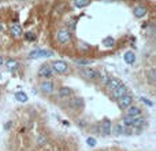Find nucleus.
<instances>
[{
	"mask_svg": "<svg viewBox=\"0 0 156 151\" xmlns=\"http://www.w3.org/2000/svg\"><path fill=\"white\" fill-rule=\"evenodd\" d=\"M119 84H120L119 78H108L107 84H105V88H107L108 91H112V89H115Z\"/></svg>",
	"mask_w": 156,
	"mask_h": 151,
	"instance_id": "obj_11",
	"label": "nucleus"
},
{
	"mask_svg": "<svg viewBox=\"0 0 156 151\" xmlns=\"http://www.w3.org/2000/svg\"><path fill=\"white\" fill-rule=\"evenodd\" d=\"M25 39L29 40V41H33V40H36V36L29 32V33H25Z\"/></svg>",
	"mask_w": 156,
	"mask_h": 151,
	"instance_id": "obj_25",
	"label": "nucleus"
},
{
	"mask_svg": "<svg viewBox=\"0 0 156 151\" xmlns=\"http://www.w3.org/2000/svg\"><path fill=\"white\" fill-rule=\"evenodd\" d=\"M40 89H41L42 93L51 95V93L55 91V84L52 83V81H49V80H45V81H42V83L40 84Z\"/></svg>",
	"mask_w": 156,
	"mask_h": 151,
	"instance_id": "obj_5",
	"label": "nucleus"
},
{
	"mask_svg": "<svg viewBox=\"0 0 156 151\" xmlns=\"http://www.w3.org/2000/svg\"><path fill=\"white\" fill-rule=\"evenodd\" d=\"M138 116H141V109L140 107L130 104V106L126 109V117H131V118H134V117H138Z\"/></svg>",
	"mask_w": 156,
	"mask_h": 151,
	"instance_id": "obj_9",
	"label": "nucleus"
},
{
	"mask_svg": "<svg viewBox=\"0 0 156 151\" xmlns=\"http://www.w3.org/2000/svg\"><path fill=\"white\" fill-rule=\"evenodd\" d=\"M79 73H81V76H84L85 78H88V80H94V78L99 77V71L92 69V68H82L81 70H79Z\"/></svg>",
	"mask_w": 156,
	"mask_h": 151,
	"instance_id": "obj_4",
	"label": "nucleus"
},
{
	"mask_svg": "<svg viewBox=\"0 0 156 151\" xmlns=\"http://www.w3.org/2000/svg\"><path fill=\"white\" fill-rule=\"evenodd\" d=\"M133 13H134V17H137V18H143V17L146 15V8L143 6H136L133 8Z\"/></svg>",
	"mask_w": 156,
	"mask_h": 151,
	"instance_id": "obj_13",
	"label": "nucleus"
},
{
	"mask_svg": "<svg viewBox=\"0 0 156 151\" xmlns=\"http://www.w3.org/2000/svg\"><path fill=\"white\" fill-rule=\"evenodd\" d=\"M123 59H125V62H126L127 65H133L134 62H136V55H134V52L127 51L126 54H125Z\"/></svg>",
	"mask_w": 156,
	"mask_h": 151,
	"instance_id": "obj_15",
	"label": "nucleus"
},
{
	"mask_svg": "<svg viewBox=\"0 0 156 151\" xmlns=\"http://www.w3.org/2000/svg\"><path fill=\"white\" fill-rule=\"evenodd\" d=\"M148 80H149L151 84H155V81H156V69L155 68H152L148 71Z\"/></svg>",
	"mask_w": 156,
	"mask_h": 151,
	"instance_id": "obj_17",
	"label": "nucleus"
},
{
	"mask_svg": "<svg viewBox=\"0 0 156 151\" xmlns=\"http://www.w3.org/2000/svg\"><path fill=\"white\" fill-rule=\"evenodd\" d=\"M125 93H127V87L125 84L120 83L115 89H112V98H114V99H119L120 96H123Z\"/></svg>",
	"mask_w": 156,
	"mask_h": 151,
	"instance_id": "obj_7",
	"label": "nucleus"
},
{
	"mask_svg": "<svg viewBox=\"0 0 156 151\" xmlns=\"http://www.w3.org/2000/svg\"><path fill=\"white\" fill-rule=\"evenodd\" d=\"M1 65H3V58L0 56V66H1Z\"/></svg>",
	"mask_w": 156,
	"mask_h": 151,
	"instance_id": "obj_28",
	"label": "nucleus"
},
{
	"mask_svg": "<svg viewBox=\"0 0 156 151\" xmlns=\"http://www.w3.org/2000/svg\"><path fill=\"white\" fill-rule=\"evenodd\" d=\"M53 55V52L49 51V50H34V51H32L29 54L30 58H41V56H52Z\"/></svg>",
	"mask_w": 156,
	"mask_h": 151,
	"instance_id": "obj_8",
	"label": "nucleus"
},
{
	"mask_svg": "<svg viewBox=\"0 0 156 151\" xmlns=\"http://www.w3.org/2000/svg\"><path fill=\"white\" fill-rule=\"evenodd\" d=\"M53 76V69L51 68V65H42L39 69V77L41 78H51Z\"/></svg>",
	"mask_w": 156,
	"mask_h": 151,
	"instance_id": "obj_3",
	"label": "nucleus"
},
{
	"mask_svg": "<svg viewBox=\"0 0 156 151\" xmlns=\"http://www.w3.org/2000/svg\"><path fill=\"white\" fill-rule=\"evenodd\" d=\"M56 40L59 44H68L71 41V33L67 29H60L56 33Z\"/></svg>",
	"mask_w": 156,
	"mask_h": 151,
	"instance_id": "obj_1",
	"label": "nucleus"
},
{
	"mask_svg": "<svg viewBox=\"0 0 156 151\" xmlns=\"http://www.w3.org/2000/svg\"><path fill=\"white\" fill-rule=\"evenodd\" d=\"M19 2H25V0H19Z\"/></svg>",
	"mask_w": 156,
	"mask_h": 151,
	"instance_id": "obj_30",
	"label": "nucleus"
},
{
	"mask_svg": "<svg viewBox=\"0 0 156 151\" xmlns=\"http://www.w3.org/2000/svg\"><path fill=\"white\" fill-rule=\"evenodd\" d=\"M47 141H48L47 136H40V137H39V146H44V144H47Z\"/></svg>",
	"mask_w": 156,
	"mask_h": 151,
	"instance_id": "obj_24",
	"label": "nucleus"
},
{
	"mask_svg": "<svg viewBox=\"0 0 156 151\" xmlns=\"http://www.w3.org/2000/svg\"><path fill=\"white\" fill-rule=\"evenodd\" d=\"M103 44L105 45V47H114V45H115V40L112 39V37H105V39L103 40Z\"/></svg>",
	"mask_w": 156,
	"mask_h": 151,
	"instance_id": "obj_19",
	"label": "nucleus"
},
{
	"mask_svg": "<svg viewBox=\"0 0 156 151\" xmlns=\"http://www.w3.org/2000/svg\"><path fill=\"white\" fill-rule=\"evenodd\" d=\"M118 102H119V107H120V109H127L130 104H133V96L129 95V93H125L123 96L119 98Z\"/></svg>",
	"mask_w": 156,
	"mask_h": 151,
	"instance_id": "obj_6",
	"label": "nucleus"
},
{
	"mask_svg": "<svg viewBox=\"0 0 156 151\" xmlns=\"http://www.w3.org/2000/svg\"><path fill=\"white\" fill-rule=\"evenodd\" d=\"M111 129H112V125H111L110 119L105 118L103 122H101V133H103V135H110Z\"/></svg>",
	"mask_w": 156,
	"mask_h": 151,
	"instance_id": "obj_10",
	"label": "nucleus"
},
{
	"mask_svg": "<svg viewBox=\"0 0 156 151\" xmlns=\"http://www.w3.org/2000/svg\"><path fill=\"white\" fill-rule=\"evenodd\" d=\"M15 99L25 103L26 100H27V95H26L25 92H22V91H18V92H15Z\"/></svg>",
	"mask_w": 156,
	"mask_h": 151,
	"instance_id": "obj_16",
	"label": "nucleus"
},
{
	"mask_svg": "<svg viewBox=\"0 0 156 151\" xmlns=\"http://www.w3.org/2000/svg\"><path fill=\"white\" fill-rule=\"evenodd\" d=\"M3 30V23H0V32Z\"/></svg>",
	"mask_w": 156,
	"mask_h": 151,
	"instance_id": "obj_29",
	"label": "nucleus"
},
{
	"mask_svg": "<svg viewBox=\"0 0 156 151\" xmlns=\"http://www.w3.org/2000/svg\"><path fill=\"white\" fill-rule=\"evenodd\" d=\"M108 78H110V77H103V84H104V85H105V84H107Z\"/></svg>",
	"mask_w": 156,
	"mask_h": 151,
	"instance_id": "obj_27",
	"label": "nucleus"
},
{
	"mask_svg": "<svg viewBox=\"0 0 156 151\" xmlns=\"http://www.w3.org/2000/svg\"><path fill=\"white\" fill-rule=\"evenodd\" d=\"M86 143H88L91 147H94V146H96V139L94 137H88L86 139Z\"/></svg>",
	"mask_w": 156,
	"mask_h": 151,
	"instance_id": "obj_26",
	"label": "nucleus"
},
{
	"mask_svg": "<svg viewBox=\"0 0 156 151\" xmlns=\"http://www.w3.org/2000/svg\"><path fill=\"white\" fill-rule=\"evenodd\" d=\"M144 125H145V118H143V117L138 116L131 119V126L133 128H143Z\"/></svg>",
	"mask_w": 156,
	"mask_h": 151,
	"instance_id": "obj_12",
	"label": "nucleus"
},
{
	"mask_svg": "<svg viewBox=\"0 0 156 151\" xmlns=\"http://www.w3.org/2000/svg\"><path fill=\"white\" fill-rule=\"evenodd\" d=\"M6 65H7V68H8V69H11V70L16 69V66H18V63H16V61H15V59H8V61L6 62Z\"/></svg>",
	"mask_w": 156,
	"mask_h": 151,
	"instance_id": "obj_20",
	"label": "nucleus"
},
{
	"mask_svg": "<svg viewBox=\"0 0 156 151\" xmlns=\"http://www.w3.org/2000/svg\"><path fill=\"white\" fill-rule=\"evenodd\" d=\"M11 33H13V36L14 37H16V39H19V37H22L23 36L22 28H21L19 25H16V23H14V25L11 26Z\"/></svg>",
	"mask_w": 156,
	"mask_h": 151,
	"instance_id": "obj_14",
	"label": "nucleus"
},
{
	"mask_svg": "<svg viewBox=\"0 0 156 151\" xmlns=\"http://www.w3.org/2000/svg\"><path fill=\"white\" fill-rule=\"evenodd\" d=\"M51 68L53 69V71H56V73H59V74H66V73L68 71L67 63H66V62H63V61H55V62H52Z\"/></svg>",
	"mask_w": 156,
	"mask_h": 151,
	"instance_id": "obj_2",
	"label": "nucleus"
},
{
	"mask_svg": "<svg viewBox=\"0 0 156 151\" xmlns=\"http://www.w3.org/2000/svg\"><path fill=\"white\" fill-rule=\"evenodd\" d=\"M89 3H91V0H74L75 7H78V8H82V7H86Z\"/></svg>",
	"mask_w": 156,
	"mask_h": 151,
	"instance_id": "obj_18",
	"label": "nucleus"
},
{
	"mask_svg": "<svg viewBox=\"0 0 156 151\" xmlns=\"http://www.w3.org/2000/svg\"><path fill=\"white\" fill-rule=\"evenodd\" d=\"M125 131V126L122 125V124H118V125H115L114 128V132H115V135H122Z\"/></svg>",
	"mask_w": 156,
	"mask_h": 151,
	"instance_id": "obj_22",
	"label": "nucleus"
},
{
	"mask_svg": "<svg viewBox=\"0 0 156 151\" xmlns=\"http://www.w3.org/2000/svg\"><path fill=\"white\" fill-rule=\"evenodd\" d=\"M75 63L85 66V65H91V61L89 59H75Z\"/></svg>",
	"mask_w": 156,
	"mask_h": 151,
	"instance_id": "obj_23",
	"label": "nucleus"
},
{
	"mask_svg": "<svg viewBox=\"0 0 156 151\" xmlns=\"http://www.w3.org/2000/svg\"><path fill=\"white\" fill-rule=\"evenodd\" d=\"M70 93H71V89L67 87H63L59 89V95H60V96H68Z\"/></svg>",
	"mask_w": 156,
	"mask_h": 151,
	"instance_id": "obj_21",
	"label": "nucleus"
}]
</instances>
